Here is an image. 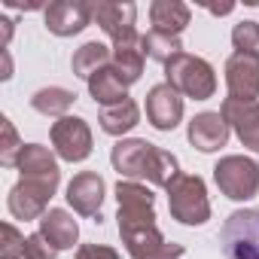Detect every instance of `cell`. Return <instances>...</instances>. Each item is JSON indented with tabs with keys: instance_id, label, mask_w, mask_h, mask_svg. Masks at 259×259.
<instances>
[{
	"instance_id": "obj_12",
	"label": "cell",
	"mask_w": 259,
	"mask_h": 259,
	"mask_svg": "<svg viewBox=\"0 0 259 259\" xmlns=\"http://www.w3.org/2000/svg\"><path fill=\"white\" fill-rule=\"evenodd\" d=\"M104 195H107V183H104V177L98 171H79L67 183V189H64V198L73 207V213H79V217H98V220H101Z\"/></svg>"
},
{
	"instance_id": "obj_17",
	"label": "cell",
	"mask_w": 259,
	"mask_h": 259,
	"mask_svg": "<svg viewBox=\"0 0 259 259\" xmlns=\"http://www.w3.org/2000/svg\"><path fill=\"white\" fill-rule=\"evenodd\" d=\"M101 132L110 135V138H125L128 132H135V128L141 125V107L135 98H125L122 104H113V107H101Z\"/></svg>"
},
{
	"instance_id": "obj_2",
	"label": "cell",
	"mask_w": 259,
	"mask_h": 259,
	"mask_svg": "<svg viewBox=\"0 0 259 259\" xmlns=\"http://www.w3.org/2000/svg\"><path fill=\"white\" fill-rule=\"evenodd\" d=\"M165 82L174 85L183 98L192 101H207L217 92V70L210 61H204L201 55L192 52H180L177 58H171L165 64Z\"/></svg>"
},
{
	"instance_id": "obj_16",
	"label": "cell",
	"mask_w": 259,
	"mask_h": 259,
	"mask_svg": "<svg viewBox=\"0 0 259 259\" xmlns=\"http://www.w3.org/2000/svg\"><path fill=\"white\" fill-rule=\"evenodd\" d=\"M37 232H40L58 253H61V250H70V247L79 241V223H76L73 213L64 210V207H49V210L40 217Z\"/></svg>"
},
{
	"instance_id": "obj_5",
	"label": "cell",
	"mask_w": 259,
	"mask_h": 259,
	"mask_svg": "<svg viewBox=\"0 0 259 259\" xmlns=\"http://www.w3.org/2000/svg\"><path fill=\"white\" fill-rule=\"evenodd\" d=\"M213 180L226 198L250 201L259 192V162L250 156H223L213 165Z\"/></svg>"
},
{
	"instance_id": "obj_28",
	"label": "cell",
	"mask_w": 259,
	"mask_h": 259,
	"mask_svg": "<svg viewBox=\"0 0 259 259\" xmlns=\"http://www.w3.org/2000/svg\"><path fill=\"white\" fill-rule=\"evenodd\" d=\"M58 256V250L40 235V232H34V235H28V241H25V250L16 256V259H55Z\"/></svg>"
},
{
	"instance_id": "obj_27",
	"label": "cell",
	"mask_w": 259,
	"mask_h": 259,
	"mask_svg": "<svg viewBox=\"0 0 259 259\" xmlns=\"http://www.w3.org/2000/svg\"><path fill=\"white\" fill-rule=\"evenodd\" d=\"M232 46H235V52L259 58V22H253V19L238 22L232 28Z\"/></svg>"
},
{
	"instance_id": "obj_13",
	"label": "cell",
	"mask_w": 259,
	"mask_h": 259,
	"mask_svg": "<svg viewBox=\"0 0 259 259\" xmlns=\"http://www.w3.org/2000/svg\"><path fill=\"white\" fill-rule=\"evenodd\" d=\"M153 150H156V144H150L144 138H122V141H116V147L110 153L113 171H119L122 180H138V183H144Z\"/></svg>"
},
{
	"instance_id": "obj_33",
	"label": "cell",
	"mask_w": 259,
	"mask_h": 259,
	"mask_svg": "<svg viewBox=\"0 0 259 259\" xmlns=\"http://www.w3.org/2000/svg\"><path fill=\"white\" fill-rule=\"evenodd\" d=\"M235 10V4H223V7H207V13H213V16H229Z\"/></svg>"
},
{
	"instance_id": "obj_4",
	"label": "cell",
	"mask_w": 259,
	"mask_h": 259,
	"mask_svg": "<svg viewBox=\"0 0 259 259\" xmlns=\"http://www.w3.org/2000/svg\"><path fill=\"white\" fill-rule=\"evenodd\" d=\"M226 259H259V207H241L220 229Z\"/></svg>"
},
{
	"instance_id": "obj_31",
	"label": "cell",
	"mask_w": 259,
	"mask_h": 259,
	"mask_svg": "<svg viewBox=\"0 0 259 259\" xmlns=\"http://www.w3.org/2000/svg\"><path fill=\"white\" fill-rule=\"evenodd\" d=\"M0 28H4V43H0V49H10V40H13V31H16V22L13 19H0Z\"/></svg>"
},
{
	"instance_id": "obj_32",
	"label": "cell",
	"mask_w": 259,
	"mask_h": 259,
	"mask_svg": "<svg viewBox=\"0 0 259 259\" xmlns=\"http://www.w3.org/2000/svg\"><path fill=\"white\" fill-rule=\"evenodd\" d=\"M0 55H4V73H0V79H10V76H13V58H10V49H0Z\"/></svg>"
},
{
	"instance_id": "obj_6",
	"label": "cell",
	"mask_w": 259,
	"mask_h": 259,
	"mask_svg": "<svg viewBox=\"0 0 259 259\" xmlns=\"http://www.w3.org/2000/svg\"><path fill=\"white\" fill-rule=\"evenodd\" d=\"M55 192H58V183H55V180L22 177V180L10 189L7 207H10V213H13L16 220H22V223H31V220L40 223V217L49 210V201H52Z\"/></svg>"
},
{
	"instance_id": "obj_14",
	"label": "cell",
	"mask_w": 259,
	"mask_h": 259,
	"mask_svg": "<svg viewBox=\"0 0 259 259\" xmlns=\"http://www.w3.org/2000/svg\"><path fill=\"white\" fill-rule=\"evenodd\" d=\"M223 73H226L229 98H238V101H256L259 98V58L256 55L232 52L226 58Z\"/></svg>"
},
{
	"instance_id": "obj_15",
	"label": "cell",
	"mask_w": 259,
	"mask_h": 259,
	"mask_svg": "<svg viewBox=\"0 0 259 259\" xmlns=\"http://www.w3.org/2000/svg\"><path fill=\"white\" fill-rule=\"evenodd\" d=\"M229 135H232V128L229 122L223 119V113L217 110H204V113H195L189 119V128H186V138L189 144L198 150V153H217L229 144Z\"/></svg>"
},
{
	"instance_id": "obj_29",
	"label": "cell",
	"mask_w": 259,
	"mask_h": 259,
	"mask_svg": "<svg viewBox=\"0 0 259 259\" xmlns=\"http://www.w3.org/2000/svg\"><path fill=\"white\" fill-rule=\"evenodd\" d=\"M28 235H22L13 223H4V241H0V259H16L25 250Z\"/></svg>"
},
{
	"instance_id": "obj_24",
	"label": "cell",
	"mask_w": 259,
	"mask_h": 259,
	"mask_svg": "<svg viewBox=\"0 0 259 259\" xmlns=\"http://www.w3.org/2000/svg\"><path fill=\"white\" fill-rule=\"evenodd\" d=\"M180 174V162H177V156L174 153H168V150H162V147H156L153 150V156H150V165H147V183L150 186H159V189H168L171 186V180Z\"/></svg>"
},
{
	"instance_id": "obj_20",
	"label": "cell",
	"mask_w": 259,
	"mask_h": 259,
	"mask_svg": "<svg viewBox=\"0 0 259 259\" xmlns=\"http://www.w3.org/2000/svg\"><path fill=\"white\" fill-rule=\"evenodd\" d=\"M144 61H147V52H144V34L135 37V40H125V43H113V70L128 82L135 85L144 73Z\"/></svg>"
},
{
	"instance_id": "obj_25",
	"label": "cell",
	"mask_w": 259,
	"mask_h": 259,
	"mask_svg": "<svg viewBox=\"0 0 259 259\" xmlns=\"http://www.w3.org/2000/svg\"><path fill=\"white\" fill-rule=\"evenodd\" d=\"M144 52H147V58H153V61H159L162 67L171 61V58H177L180 52H186L183 49V43H180V37H174V34H162V31H147L144 34Z\"/></svg>"
},
{
	"instance_id": "obj_10",
	"label": "cell",
	"mask_w": 259,
	"mask_h": 259,
	"mask_svg": "<svg viewBox=\"0 0 259 259\" xmlns=\"http://www.w3.org/2000/svg\"><path fill=\"white\" fill-rule=\"evenodd\" d=\"M43 22L55 37H76L92 25V7L82 0H55L43 7Z\"/></svg>"
},
{
	"instance_id": "obj_26",
	"label": "cell",
	"mask_w": 259,
	"mask_h": 259,
	"mask_svg": "<svg viewBox=\"0 0 259 259\" xmlns=\"http://www.w3.org/2000/svg\"><path fill=\"white\" fill-rule=\"evenodd\" d=\"M0 132H4V144H0V165L4 168H19V156L25 150V144L19 141L16 125L10 122V116H0Z\"/></svg>"
},
{
	"instance_id": "obj_7",
	"label": "cell",
	"mask_w": 259,
	"mask_h": 259,
	"mask_svg": "<svg viewBox=\"0 0 259 259\" xmlns=\"http://www.w3.org/2000/svg\"><path fill=\"white\" fill-rule=\"evenodd\" d=\"M49 141H52V150L58 159L64 162H85L92 156V128L85 119L79 116H64V119H55L52 128H49Z\"/></svg>"
},
{
	"instance_id": "obj_1",
	"label": "cell",
	"mask_w": 259,
	"mask_h": 259,
	"mask_svg": "<svg viewBox=\"0 0 259 259\" xmlns=\"http://www.w3.org/2000/svg\"><path fill=\"white\" fill-rule=\"evenodd\" d=\"M116 226L132 259H183L186 247L162 235L156 223V195L147 183L119 180L116 183Z\"/></svg>"
},
{
	"instance_id": "obj_21",
	"label": "cell",
	"mask_w": 259,
	"mask_h": 259,
	"mask_svg": "<svg viewBox=\"0 0 259 259\" xmlns=\"http://www.w3.org/2000/svg\"><path fill=\"white\" fill-rule=\"evenodd\" d=\"M113 64V46H107V43H101V40H89V43H82L76 52H73V58H70V70H73V76H79V79H92L98 70H104V67H110Z\"/></svg>"
},
{
	"instance_id": "obj_19",
	"label": "cell",
	"mask_w": 259,
	"mask_h": 259,
	"mask_svg": "<svg viewBox=\"0 0 259 259\" xmlns=\"http://www.w3.org/2000/svg\"><path fill=\"white\" fill-rule=\"evenodd\" d=\"M19 171H22V177H40V180L61 183L58 156L43 144H25V150L19 156Z\"/></svg>"
},
{
	"instance_id": "obj_18",
	"label": "cell",
	"mask_w": 259,
	"mask_h": 259,
	"mask_svg": "<svg viewBox=\"0 0 259 259\" xmlns=\"http://www.w3.org/2000/svg\"><path fill=\"white\" fill-rule=\"evenodd\" d=\"M150 22H153V31L180 37L192 22V10L183 0H153L150 4Z\"/></svg>"
},
{
	"instance_id": "obj_11",
	"label": "cell",
	"mask_w": 259,
	"mask_h": 259,
	"mask_svg": "<svg viewBox=\"0 0 259 259\" xmlns=\"http://www.w3.org/2000/svg\"><path fill=\"white\" fill-rule=\"evenodd\" d=\"M220 113L235 132V138L241 141V147H247L250 153H259V101L226 98L220 104Z\"/></svg>"
},
{
	"instance_id": "obj_3",
	"label": "cell",
	"mask_w": 259,
	"mask_h": 259,
	"mask_svg": "<svg viewBox=\"0 0 259 259\" xmlns=\"http://www.w3.org/2000/svg\"><path fill=\"white\" fill-rule=\"evenodd\" d=\"M165 192H168V210L180 226H204L210 220L207 186L198 174H183L180 171Z\"/></svg>"
},
{
	"instance_id": "obj_30",
	"label": "cell",
	"mask_w": 259,
	"mask_h": 259,
	"mask_svg": "<svg viewBox=\"0 0 259 259\" xmlns=\"http://www.w3.org/2000/svg\"><path fill=\"white\" fill-rule=\"evenodd\" d=\"M76 259H122V256L110 244H82L76 247Z\"/></svg>"
},
{
	"instance_id": "obj_23",
	"label": "cell",
	"mask_w": 259,
	"mask_h": 259,
	"mask_svg": "<svg viewBox=\"0 0 259 259\" xmlns=\"http://www.w3.org/2000/svg\"><path fill=\"white\" fill-rule=\"evenodd\" d=\"M73 101H76V95L70 89H64V85H43V89H37L31 95V107L37 113H43V116H52V119L70 116L67 110L73 107Z\"/></svg>"
},
{
	"instance_id": "obj_9",
	"label": "cell",
	"mask_w": 259,
	"mask_h": 259,
	"mask_svg": "<svg viewBox=\"0 0 259 259\" xmlns=\"http://www.w3.org/2000/svg\"><path fill=\"white\" fill-rule=\"evenodd\" d=\"M147 122L156 132H174L183 122V95L168 82H156L147 92Z\"/></svg>"
},
{
	"instance_id": "obj_22",
	"label": "cell",
	"mask_w": 259,
	"mask_h": 259,
	"mask_svg": "<svg viewBox=\"0 0 259 259\" xmlns=\"http://www.w3.org/2000/svg\"><path fill=\"white\" fill-rule=\"evenodd\" d=\"M85 85H89V95L95 98V104H101V107H113V104H122L128 98V82L113 70V64L98 70Z\"/></svg>"
},
{
	"instance_id": "obj_8",
	"label": "cell",
	"mask_w": 259,
	"mask_h": 259,
	"mask_svg": "<svg viewBox=\"0 0 259 259\" xmlns=\"http://www.w3.org/2000/svg\"><path fill=\"white\" fill-rule=\"evenodd\" d=\"M92 7V22L110 37V43H125L135 40L138 34V7L135 4H116V0H98Z\"/></svg>"
}]
</instances>
